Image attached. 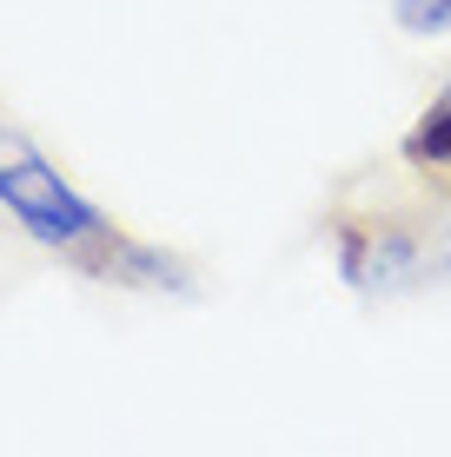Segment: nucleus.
<instances>
[{"label":"nucleus","instance_id":"obj_1","mask_svg":"<svg viewBox=\"0 0 451 457\" xmlns=\"http://www.w3.org/2000/svg\"><path fill=\"white\" fill-rule=\"evenodd\" d=\"M0 199H7L13 212H21V226L34 232V239H87V232H100V212L87 206V199H73L67 186H60V172L46 166H0Z\"/></svg>","mask_w":451,"mask_h":457},{"label":"nucleus","instance_id":"obj_2","mask_svg":"<svg viewBox=\"0 0 451 457\" xmlns=\"http://www.w3.org/2000/svg\"><path fill=\"white\" fill-rule=\"evenodd\" d=\"M405 153L418 166H451V106H438V113H425V126H418V133L405 139Z\"/></svg>","mask_w":451,"mask_h":457},{"label":"nucleus","instance_id":"obj_3","mask_svg":"<svg viewBox=\"0 0 451 457\" xmlns=\"http://www.w3.org/2000/svg\"><path fill=\"white\" fill-rule=\"evenodd\" d=\"M405 27H445L451 21V0H398Z\"/></svg>","mask_w":451,"mask_h":457}]
</instances>
